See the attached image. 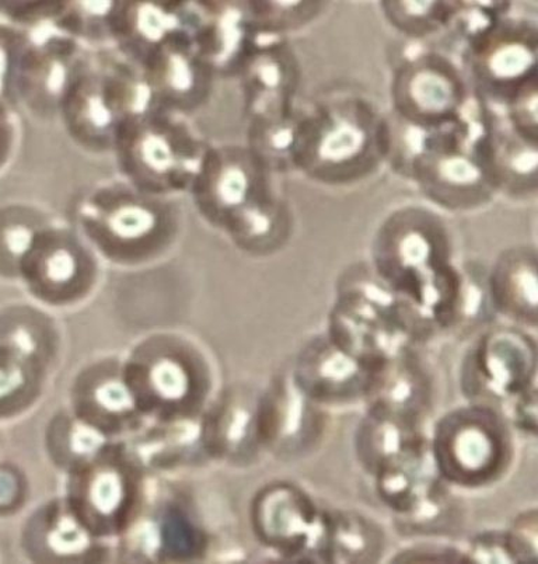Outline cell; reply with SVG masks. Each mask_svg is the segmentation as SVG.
Listing matches in <instances>:
<instances>
[{
    "label": "cell",
    "instance_id": "6da1fadb",
    "mask_svg": "<svg viewBox=\"0 0 538 564\" xmlns=\"http://www.w3.org/2000/svg\"><path fill=\"white\" fill-rule=\"evenodd\" d=\"M375 263L384 284L411 304L430 327L461 321L465 285L450 263L448 230L424 209H404L383 225Z\"/></svg>",
    "mask_w": 538,
    "mask_h": 564
},
{
    "label": "cell",
    "instance_id": "7a4b0ae2",
    "mask_svg": "<svg viewBox=\"0 0 538 564\" xmlns=\"http://www.w3.org/2000/svg\"><path fill=\"white\" fill-rule=\"evenodd\" d=\"M388 155V124L372 106H326L295 128L290 161L322 183L347 184L375 171Z\"/></svg>",
    "mask_w": 538,
    "mask_h": 564
},
{
    "label": "cell",
    "instance_id": "3957f363",
    "mask_svg": "<svg viewBox=\"0 0 538 564\" xmlns=\"http://www.w3.org/2000/svg\"><path fill=\"white\" fill-rule=\"evenodd\" d=\"M429 330L418 311L384 282L362 280L341 292L327 337L375 371Z\"/></svg>",
    "mask_w": 538,
    "mask_h": 564
},
{
    "label": "cell",
    "instance_id": "277c9868",
    "mask_svg": "<svg viewBox=\"0 0 538 564\" xmlns=\"http://www.w3.org/2000/svg\"><path fill=\"white\" fill-rule=\"evenodd\" d=\"M429 449L440 478L461 487H481L504 475L512 437L504 415L490 404L473 403L439 420Z\"/></svg>",
    "mask_w": 538,
    "mask_h": 564
},
{
    "label": "cell",
    "instance_id": "5b68a950",
    "mask_svg": "<svg viewBox=\"0 0 538 564\" xmlns=\"http://www.w3.org/2000/svg\"><path fill=\"white\" fill-rule=\"evenodd\" d=\"M394 105L407 124L425 131L440 130L461 120L465 105L464 82L450 61L440 55L418 56L398 72Z\"/></svg>",
    "mask_w": 538,
    "mask_h": 564
},
{
    "label": "cell",
    "instance_id": "8992f818",
    "mask_svg": "<svg viewBox=\"0 0 538 564\" xmlns=\"http://www.w3.org/2000/svg\"><path fill=\"white\" fill-rule=\"evenodd\" d=\"M526 24L496 20L473 40L475 78L507 106L536 87L537 30Z\"/></svg>",
    "mask_w": 538,
    "mask_h": 564
},
{
    "label": "cell",
    "instance_id": "52a82bcc",
    "mask_svg": "<svg viewBox=\"0 0 538 564\" xmlns=\"http://www.w3.org/2000/svg\"><path fill=\"white\" fill-rule=\"evenodd\" d=\"M471 393L509 400L536 389L537 351L530 336L501 327L481 337L470 356Z\"/></svg>",
    "mask_w": 538,
    "mask_h": 564
},
{
    "label": "cell",
    "instance_id": "ba28073f",
    "mask_svg": "<svg viewBox=\"0 0 538 564\" xmlns=\"http://www.w3.org/2000/svg\"><path fill=\"white\" fill-rule=\"evenodd\" d=\"M254 521L261 540L285 555L319 553L325 516L295 486L268 487L257 499Z\"/></svg>",
    "mask_w": 538,
    "mask_h": 564
},
{
    "label": "cell",
    "instance_id": "9c48e42d",
    "mask_svg": "<svg viewBox=\"0 0 538 564\" xmlns=\"http://www.w3.org/2000/svg\"><path fill=\"white\" fill-rule=\"evenodd\" d=\"M372 376L373 369L326 336L315 338L301 350L292 379L312 402L331 406L365 399Z\"/></svg>",
    "mask_w": 538,
    "mask_h": 564
},
{
    "label": "cell",
    "instance_id": "30bf717a",
    "mask_svg": "<svg viewBox=\"0 0 538 564\" xmlns=\"http://www.w3.org/2000/svg\"><path fill=\"white\" fill-rule=\"evenodd\" d=\"M257 423L260 443L294 456L316 447L325 429V415L290 377L282 379L259 403Z\"/></svg>",
    "mask_w": 538,
    "mask_h": 564
},
{
    "label": "cell",
    "instance_id": "8fae6325",
    "mask_svg": "<svg viewBox=\"0 0 538 564\" xmlns=\"http://www.w3.org/2000/svg\"><path fill=\"white\" fill-rule=\"evenodd\" d=\"M430 384L411 351L402 354L373 371L365 399L369 413L418 427L428 408Z\"/></svg>",
    "mask_w": 538,
    "mask_h": 564
},
{
    "label": "cell",
    "instance_id": "7c38bea8",
    "mask_svg": "<svg viewBox=\"0 0 538 564\" xmlns=\"http://www.w3.org/2000/svg\"><path fill=\"white\" fill-rule=\"evenodd\" d=\"M491 304L520 325H537V254L535 249L505 251L488 279Z\"/></svg>",
    "mask_w": 538,
    "mask_h": 564
},
{
    "label": "cell",
    "instance_id": "4fadbf2b",
    "mask_svg": "<svg viewBox=\"0 0 538 564\" xmlns=\"http://www.w3.org/2000/svg\"><path fill=\"white\" fill-rule=\"evenodd\" d=\"M381 549V532L365 518L352 514L325 516V530L317 553L321 561L373 562Z\"/></svg>",
    "mask_w": 538,
    "mask_h": 564
},
{
    "label": "cell",
    "instance_id": "5bb4252c",
    "mask_svg": "<svg viewBox=\"0 0 538 564\" xmlns=\"http://www.w3.org/2000/svg\"><path fill=\"white\" fill-rule=\"evenodd\" d=\"M248 404L230 402L227 410L220 413V419L215 425V443L224 454H242L251 449L253 440H259L257 409L250 410ZM259 408V403H257Z\"/></svg>",
    "mask_w": 538,
    "mask_h": 564
},
{
    "label": "cell",
    "instance_id": "9a60e30c",
    "mask_svg": "<svg viewBox=\"0 0 538 564\" xmlns=\"http://www.w3.org/2000/svg\"><path fill=\"white\" fill-rule=\"evenodd\" d=\"M388 17L394 25L409 34H429L439 25L450 23L458 4L446 3H386Z\"/></svg>",
    "mask_w": 538,
    "mask_h": 564
},
{
    "label": "cell",
    "instance_id": "2e32d148",
    "mask_svg": "<svg viewBox=\"0 0 538 564\" xmlns=\"http://www.w3.org/2000/svg\"><path fill=\"white\" fill-rule=\"evenodd\" d=\"M91 486L87 489L89 499L87 502H91V509L99 512L100 517H105V520H109L111 516H114L118 509H120V502L122 501V495H124V481L118 471L106 469L102 471H96L94 478L90 479Z\"/></svg>",
    "mask_w": 538,
    "mask_h": 564
},
{
    "label": "cell",
    "instance_id": "e0dca14e",
    "mask_svg": "<svg viewBox=\"0 0 538 564\" xmlns=\"http://www.w3.org/2000/svg\"><path fill=\"white\" fill-rule=\"evenodd\" d=\"M76 269H78V264H76L74 256L69 251L66 253L65 250H61L59 253L50 254V260L44 269L47 273L44 276H47V284L50 285H63L66 282L69 284V281L76 274Z\"/></svg>",
    "mask_w": 538,
    "mask_h": 564
},
{
    "label": "cell",
    "instance_id": "ac0fdd59",
    "mask_svg": "<svg viewBox=\"0 0 538 564\" xmlns=\"http://www.w3.org/2000/svg\"><path fill=\"white\" fill-rule=\"evenodd\" d=\"M8 47V41L0 37V96L7 87L10 69H13V53Z\"/></svg>",
    "mask_w": 538,
    "mask_h": 564
}]
</instances>
